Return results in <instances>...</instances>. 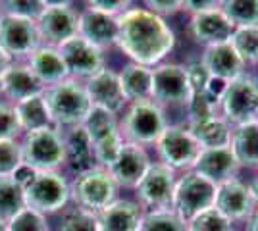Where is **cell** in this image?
Segmentation results:
<instances>
[{"label": "cell", "instance_id": "2e32d148", "mask_svg": "<svg viewBox=\"0 0 258 231\" xmlns=\"http://www.w3.org/2000/svg\"><path fill=\"white\" fill-rule=\"evenodd\" d=\"M151 168L147 150L135 143H123L116 162L108 168L114 181L123 187H137Z\"/></svg>", "mask_w": 258, "mask_h": 231}, {"label": "cell", "instance_id": "d4e9b609", "mask_svg": "<svg viewBox=\"0 0 258 231\" xmlns=\"http://www.w3.org/2000/svg\"><path fill=\"white\" fill-rule=\"evenodd\" d=\"M189 131L195 137V141L201 144L203 150H208V148H226V146L231 144L229 123L224 118H218V116H210V118H205V120L191 121Z\"/></svg>", "mask_w": 258, "mask_h": 231}, {"label": "cell", "instance_id": "1f68e13d", "mask_svg": "<svg viewBox=\"0 0 258 231\" xmlns=\"http://www.w3.org/2000/svg\"><path fill=\"white\" fill-rule=\"evenodd\" d=\"M220 8L235 29L258 27V0H227Z\"/></svg>", "mask_w": 258, "mask_h": 231}, {"label": "cell", "instance_id": "5bb4252c", "mask_svg": "<svg viewBox=\"0 0 258 231\" xmlns=\"http://www.w3.org/2000/svg\"><path fill=\"white\" fill-rule=\"evenodd\" d=\"M175 176L173 170L164 164H151L149 172L137 185L139 197L154 210H170L175 193Z\"/></svg>", "mask_w": 258, "mask_h": 231}, {"label": "cell", "instance_id": "b9f144b4", "mask_svg": "<svg viewBox=\"0 0 258 231\" xmlns=\"http://www.w3.org/2000/svg\"><path fill=\"white\" fill-rule=\"evenodd\" d=\"M187 77H189V85L193 95H203L206 85L210 81V73L208 69L203 66V62H193L187 66Z\"/></svg>", "mask_w": 258, "mask_h": 231}, {"label": "cell", "instance_id": "f6af8a7d", "mask_svg": "<svg viewBox=\"0 0 258 231\" xmlns=\"http://www.w3.org/2000/svg\"><path fill=\"white\" fill-rule=\"evenodd\" d=\"M222 2H216V0H185L183 2V8L193 14H201V12H208V10H216L220 8Z\"/></svg>", "mask_w": 258, "mask_h": 231}, {"label": "cell", "instance_id": "8992f818", "mask_svg": "<svg viewBox=\"0 0 258 231\" xmlns=\"http://www.w3.org/2000/svg\"><path fill=\"white\" fill-rule=\"evenodd\" d=\"M25 206L39 214H54L70 200V185L56 172H37L33 181L23 189Z\"/></svg>", "mask_w": 258, "mask_h": 231}, {"label": "cell", "instance_id": "603a6c76", "mask_svg": "<svg viewBox=\"0 0 258 231\" xmlns=\"http://www.w3.org/2000/svg\"><path fill=\"white\" fill-rule=\"evenodd\" d=\"M2 85H4V95L10 100H16V104L33 97H41L46 89L31 71V67L16 66V64H12L10 69L2 75Z\"/></svg>", "mask_w": 258, "mask_h": 231}, {"label": "cell", "instance_id": "ee69618b", "mask_svg": "<svg viewBox=\"0 0 258 231\" xmlns=\"http://www.w3.org/2000/svg\"><path fill=\"white\" fill-rule=\"evenodd\" d=\"M147 6H149V12L162 18V16L175 14L177 10H181L183 2H177V0H149Z\"/></svg>", "mask_w": 258, "mask_h": 231}, {"label": "cell", "instance_id": "3957f363", "mask_svg": "<svg viewBox=\"0 0 258 231\" xmlns=\"http://www.w3.org/2000/svg\"><path fill=\"white\" fill-rule=\"evenodd\" d=\"M20 146L23 164L33 168L35 172H54L66 162L64 139L54 127L25 133Z\"/></svg>", "mask_w": 258, "mask_h": 231}, {"label": "cell", "instance_id": "484cf974", "mask_svg": "<svg viewBox=\"0 0 258 231\" xmlns=\"http://www.w3.org/2000/svg\"><path fill=\"white\" fill-rule=\"evenodd\" d=\"M66 144V160L72 166V170H76L77 174H85L89 170L97 168V158H95V148L85 133L83 127L70 129L68 137L64 139Z\"/></svg>", "mask_w": 258, "mask_h": 231}, {"label": "cell", "instance_id": "cb8c5ba5", "mask_svg": "<svg viewBox=\"0 0 258 231\" xmlns=\"http://www.w3.org/2000/svg\"><path fill=\"white\" fill-rule=\"evenodd\" d=\"M29 67L37 75V79L46 85H56L66 81L68 69L64 66V60L60 52L54 46H41L29 56Z\"/></svg>", "mask_w": 258, "mask_h": 231}, {"label": "cell", "instance_id": "ba28073f", "mask_svg": "<svg viewBox=\"0 0 258 231\" xmlns=\"http://www.w3.org/2000/svg\"><path fill=\"white\" fill-rule=\"evenodd\" d=\"M224 120L227 123L245 125L250 121H256L258 112V85L250 77H237L227 83L226 95L220 102Z\"/></svg>", "mask_w": 258, "mask_h": 231}, {"label": "cell", "instance_id": "e575fe53", "mask_svg": "<svg viewBox=\"0 0 258 231\" xmlns=\"http://www.w3.org/2000/svg\"><path fill=\"white\" fill-rule=\"evenodd\" d=\"M189 231H233L231 221L222 216L216 208L206 210L187 223Z\"/></svg>", "mask_w": 258, "mask_h": 231}, {"label": "cell", "instance_id": "277c9868", "mask_svg": "<svg viewBox=\"0 0 258 231\" xmlns=\"http://www.w3.org/2000/svg\"><path fill=\"white\" fill-rule=\"evenodd\" d=\"M72 197L83 210L98 214L110 206L118 195V183L104 168H93L85 174H79L70 189Z\"/></svg>", "mask_w": 258, "mask_h": 231}, {"label": "cell", "instance_id": "7dc6e473", "mask_svg": "<svg viewBox=\"0 0 258 231\" xmlns=\"http://www.w3.org/2000/svg\"><path fill=\"white\" fill-rule=\"evenodd\" d=\"M12 60H14V58H12V56L8 54V52H6V50H4L2 46H0V77L4 75V73H6L8 69H10Z\"/></svg>", "mask_w": 258, "mask_h": 231}, {"label": "cell", "instance_id": "7402d4cb", "mask_svg": "<svg viewBox=\"0 0 258 231\" xmlns=\"http://www.w3.org/2000/svg\"><path fill=\"white\" fill-rule=\"evenodd\" d=\"M143 218L139 204L133 200H114L97 214L100 231H141Z\"/></svg>", "mask_w": 258, "mask_h": 231}, {"label": "cell", "instance_id": "d6a6232c", "mask_svg": "<svg viewBox=\"0 0 258 231\" xmlns=\"http://www.w3.org/2000/svg\"><path fill=\"white\" fill-rule=\"evenodd\" d=\"M141 231H189V227L173 210H152L143 218Z\"/></svg>", "mask_w": 258, "mask_h": 231}, {"label": "cell", "instance_id": "7c38bea8", "mask_svg": "<svg viewBox=\"0 0 258 231\" xmlns=\"http://www.w3.org/2000/svg\"><path fill=\"white\" fill-rule=\"evenodd\" d=\"M193 91L189 85L187 67L179 64H164L152 71V99L160 104H187Z\"/></svg>", "mask_w": 258, "mask_h": 231}, {"label": "cell", "instance_id": "9a60e30c", "mask_svg": "<svg viewBox=\"0 0 258 231\" xmlns=\"http://www.w3.org/2000/svg\"><path fill=\"white\" fill-rule=\"evenodd\" d=\"M214 208L229 221L245 220L254 212V198L245 183H241L239 179H231L216 187Z\"/></svg>", "mask_w": 258, "mask_h": 231}, {"label": "cell", "instance_id": "f546056e", "mask_svg": "<svg viewBox=\"0 0 258 231\" xmlns=\"http://www.w3.org/2000/svg\"><path fill=\"white\" fill-rule=\"evenodd\" d=\"M85 133L89 135L91 143L95 144L102 139L110 137L112 133H118V121H116V114L104 110V108H97L93 106L89 116H87L85 123L81 125Z\"/></svg>", "mask_w": 258, "mask_h": 231}, {"label": "cell", "instance_id": "816d5d0a", "mask_svg": "<svg viewBox=\"0 0 258 231\" xmlns=\"http://www.w3.org/2000/svg\"><path fill=\"white\" fill-rule=\"evenodd\" d=\"M0 231H8V223H6V221L0 220Z\"/></svg>", "mask_w": 258, "mask_h": 231}, {"label": "cell", "instance_id": "9c48e42d", "mask_svg": "<svg viewBox=\"0 0 258 231\" xmlns=\"http://www.w3.org/2000/svg\"><path fill=\"white\" fill-rule=\"evenodd\" d=\"M158 154H160L164 166L170 170H181V168H195L199 156L203 152L201 144L195 141L189 129L181 125H170L158 139Z\"/></svg>", "mask_w": 258, "mask_h": 231}, {"label": "cell", "instance_id": "7bdbcfd3", "mask_svg": "<svg viewBox=\"0 0 258 231\" xmlns=\"http://www.w3.org/2000/svg\"><path fill=\"white\" fill-rule=\"evenodd\" d=\"M87 6L91 10L102 12L108 16H114V18H119L129 10V2H125V0H93Z\"/></svg>", "mask_w": 258, "mask_h": 231}, {"label": "cell", "instance_id": "4fadbf2b", "mask_svg": "<svg viewBox=\"0 0 258 231\" xmlns=\"http://www.w3.org/2000/svg\"><path fill=\"white\" fill-rule=\"evenodd\" d=\"M56 50L60 52L64 66L68 69V75L87 77L91 79L97 75L98 71L104 69V56L102 50H98L97 46L89 44L83 37H74L70 41L56 46Z\"/></svg>", "mask_w": 258, "mask_h": 231}, {"label": "cell", "instance_id": "f35d334b", "mask_svg": "<svg viewBox=\"0 0 258 231\" xmlns=\"http://www.w3.org/2000/svg\"><path fill=\"white\" fill-rule=\"evenodd\" d=\"M60 231H100L98 229L97 214L83 208L74 210L64 218Z\"/></svg>", "mask_w": 258, "mask_h": 231}, {"label": "cell", "instance_id": "f1b7e54d", "mask_svg": "<svg viewBox=\"0 0 258 231\" xmlns=\"http://www.w3.org/2000/svg\"><path fill=\"white\" fill-rule=\"evenodd\" d=\"M18 121H20V127L22 131H37V129H44V127H50V114L48 108L44 104L43 95L41 97H33V99L22 100L14 106Z\"/></svg>", "mask_w": 258, "mask_h": 231}, {"label": "cell", "instance_id": "74e56055", "mask_svg": "<svg viewBox=\"0 0 258 231\" xmlns=\"http://www.w3.org/2000/svg\"><path fill=\"white\" fill-rule=\"evenodd\" d=\"M22 164V146L16 141H0V177H12Z\"/></svg>", "mask_w": 258, "mask_h": 231}, {"label": "cell", "instance_id": "f907efd6", "mask_svg": "<svg viewBox=\"0 0 258 231\" xmlns=\"http://www.w3.org/2000/svg\"><path fill=\"white\" fill-rule=\"evenodd\" d=\"M4 97H6V95H4V85H2V77H0V104H4V102H2Z\"/></svg>", "mask_w": 258, "mask_h": 231}, {"label": "cell", "instance_id": "db71d44e", "mask_svg": "<svg viewBox=\"0 0 258 231\" xmlns=\"http://www.w3.org/2000/svg\"><path fill=\"white\" fill-rule=\"evenodd\" d=\"M256 121H258V112H256Z\"/></svg>", "mask_w": 258, "mask_h": 231}, {"label": "cell", "instance_id": "8fae6325", "mask_svg": "<svg viewBox=\"0 0 258 231\" xmlns=\"http://www.w3.org/2000/svg\"><path fill=\"white\" fill-rule=\"evenodd\" d=\"M0 46L12 58L31 56L37 48H41V35H39L37 22L2 14V18H0Z\"/></svg>", "mask_w": 258, "mask_h": 231}, {"label": "cell", "instance_id": "83f0119b", "mask_svg": "<svg viewBox=\"0 0 258 231\" xmlns=\"http://www.w3.org/2000/svg\"><path fill=\"white\" fill-rule=\"evenodd\" d=\"M231 150L239 166L258 168V121L239 125L231 135Z\"/></svg>", "mask_w": 258, "mask_h": 231}, {"label": "cell", "instance_id": "5b68a950", "mask_svg": "<svg viewBox=\"0 0 258 231\" xmlns=\"http://www.w3.org/2000/svg\"><path fill=\"white\" fill-rule=\"evenodd\" d=\"M216 202V185L199 174H187L175 185L173 193V212L187 223L201 216L206 210L214 208Z\"/></svg>", "mask_w": 258, "mask_h": 231}, {"label": "cell", "instance_id": "ab89813d", "mask_svg": "<svg viewBox=\"0 0 258 231\" xmlns=\"http://www.w3.org/2000/svg\"><path fill=\"white\" fill-rule=\"evenodd\" d=\"M2 14H8V16H18V18H25V20H31L37 22L39 16L44 10V2H29V0H16V2H4L0 4Z\"/></svg>", "mask_w": 258, "mask_h": 231}, {"label": "cell", "instance_id": "60d3db41", "mask_svg": "<svg viewBox=\"0 0 258 231\" xmlns=\"http://www.w3.org/2000/svg\"><path fill=\"white\" fill-rule=\"evenodd\" d=\"M20 133H22V127L14 106L0 104V141H16Z\"/></svg>", "mask_w": 258, "mask_h": 231}, {"label": "cell", "instance_id": "836d02e7", "mask_svg": "<svg viewBox=\"0 0 258 231\" xmlns=\"http://www.w3.org/2000/svg\"><path fill=\"white\" fill-rule=\"evenodd\" d=\"M231 46L243 62L258 64V27H241L231 37Z\"/></svg>", "mask_w": 258, "mask_h": 231}, {"label": "cell", "instance_id": "d6986e66", "mask_svg": "<svg viewBox=\"0 0 258 231\" xmlns=\"http://www.w3.org/2000/svg\"><path fill=\"white\" fill-rule=\"evenodd\" d=\"M237 170H239V162L233 156L231 146L203 150L197 164H195V174L208 179L210 183H214L216 187L226 183V181L235 179Z\"/></svg>", "mask_w": 258, "mask_h": 231}, {"label": "cell", "instance_id": "ac0fdd59", "mask_svg": "<svg viewBox=\"0 0 258 231\" xmlns=\"http://www.w3.org/2000/svg\"><path fill=\"white\" fill-rule=\"evenodd\" d=\"M191 33H193V37L199 43L214 46V44L229 43L233 33H235V27L226 18L222 8H216V10L193 14V18H191Z\"/></svg>", "mask_w": 258, "mask_h": 231}, {"label": "cell", "instance_id": "ffe728a7", "mask_svg": "<svg viewBox=\"0 0 258 231\" xmlns=\"http://www.w3.org/2000/svg\"><path fill=\"white\" fill-rule=\"evenodd\" d=\"M79 37L98 50L118 43V18L87 8L79 14Z\"/></svg>", "mask_w": 258, "mask_h": 231}, {"label": "cell", "instance_id": "bcb514c9", "mask_svg": "<svg viewBox=\"0 0 258 231\" xmlns=\"http://www.w3.org/2000/svg\"><path fill=\"white\" fill-rule=\"evenodd\" d=\"M35 176H37V172H35L33 168H29L27 164H22L16 168V172L12 174V179H14L22 189H25L33 181V177Z\"/></svg>", "mask_w": 258, "mask_h": 231}, {"label": "cell", "instance_id": "52a82bcc", "mask_svg": "<svg viewBox=\"0 0 258 231\" xmlns=\"http://www.w3.org/2000/svg\"><path fill=\"white\" fill-rule=\"evenodd\" d=\"M166 118L158 104L151 100L135 102L123 120V135L129 143L135 144H151L158 143L162 133L166 131Z\"/></svg>", "mask_w": 258, "mask_h": 231}, {"label": "cell", "instance_id": "7a4b0ae2", "mask_svg": "<svg viewBox=\"0 0 258 231\" xmlns=\"http://www.w3.org/2000/svg\"><path fill=\"white\" fill-rule=\"evenodd\" d=\"M43 99L52 123L60 127H70V129L81 127L93 108L85 87L77 85L72 79L46 87Z\"/></svg>", "mask_w": 258, "mask_h": 231}, {"label": "cell", "instance_id": "681fc988", "mask_svg": "<svg viewBox=\"0 0 258 231\" xmlns=\"http://www.w3.org/2000/svg\"><path fill=\"white\" fill-rule=\"evenodd\" d=\"M248 231H258V214L252 216V220L248 223Z\"/></svg>", "mask_w": 258, "mask_h": 231}, {"label": "cell", "instance_id": "30bf717a", "mask_svg": "<svg viewBox=\"0 0 258 231\" xmlns=\"http://www.w3.org/2000/svg\"><path fill=\"white\" fill-rule=\"evenodd\" d=\"M41 41L60 46L79 35V16L66 2H44V10L37 20Z\"/></svg>", "mask_w": 258, "mask_h": 231}, {"label": "cell", "instance_id": "4316f807", "mask_svg": "<svg viewBox=\"0 0 258 231\" xmlns=\"http://www.w3.org/2000/svg\"><path fill=\"white\" fill-rule=\"evenodd\" d=\"M119 85L125 100L147 102L152 99V69L139 64H127L119 73Z\"/></svg>", "mask_w": 258, "mask_h": 231}, {"label": "cell", "instance_id": "4dcf8cb0", "mask_svg": "<svg viewBox=\"0 0 258 231\" xmlns=\"http://www.w3.org/2000/svg\"><path fill=\"white\" fill-rule=\"evenodd\" d=\"M25 208L23 189L12 177H0V220L8 221Z\"/></svg>", "mask_w": 258, "mask_h": 231}, {"label": "cell", "instance_id": "8d00e7d4", "mask_svg": "<svg viewBox=\"0 0 258 231\" xmlns=\"http://www.w3.org/2000/svg\"><path fill=\"white\" fill-rule=\"evenodd\" d=\"M8 231H48V223L43 214L25 206L8 221Z\"/></svg>", "mask_w": 258, "mask_h": 231}, {"label": "cell", "instance_id": "d590c367", "mask_svg": "<svg viewBox=\"0 0 258 231\" xmlns=\"http://www.w3.org/2000/svg\"><path fill=\"white\" fill-rule=\"evenodd\" d=\"M121 146H123V139H121V133H112L110 137L98 141L93 144L95 148V158H97V164L110 168V166L116 162V158L121 152Z\"/></svg>", "mask_w": 258, "mask_h": 231}, {"label": "cell", "instance_id": "44dd1931", "mask_svg": "<svg viewBox=\"0 0 258 231\" xmlns=\"http://www.w3.org/2000/svg\"><path fill=\"white\" fill-rule=\"evenodd\" d=\"M201 62L208 69L210 77L224 79L227 83L243 75V66H245V62L235 52V48L231 46V43L208 46Z\"/></svg>", "mask_w": 258, "mask_h": 231}, {"label": "cell", "instance_id": "c3c4849f", "mask_svg": "<svg viewBox=\"0 0 258 231\" xmlns=\"http://www.w3.org/2000/svg\"><path fill=\"white\" fill-rule=\"evenodd\" d=\"M250 195L254 198V204H258V176L254 177V181H252V185H250Z\"/></svg>", "mask_w": 258, "mask_h": 231}, {"label": "cell", "instance_id": "6da1fadb", "mask_svg": "<svg viewBox=\"0 0 258 231\" xmlns=\"http://www.w3.org/2000/svg\"><path fill=\"white\" fill-rule=\"evenodd\" d=\"M121 52L139 66H154L172 52L175 35L164 18L145 10L129 8L118 18V43Z\"/></svg>", "mask_w": 258, "mask_h": 231}, {"label": "cell", "instance_id": "e0dca14e", "mask_svg": "<svg viewBox=\"0 0 258 231\" xmlns=\"http://www.w3.org/2000/svg\"><path fill=\"white\" fill-rule=\"evenodd\" d=\"M85 91L93 106L104 108L112 114L119 112L123 108V104L127 102L123 97L121 85H119V75L106 67L87 81Z\"/></svg>", "mask_w": 258, "mask_h": 231}, {"label": "cell", "instance_id": "f5cc1de1", "mask_svg": "<svg viewBox=\"0 0 258 231\" xmlns=\"http://www.w3.org/2000/svg\"><path fill=\"white\" fill-rule=\"evenodd\" d=\"M0 18H2V8H0Z\"/></svg>", "mask_w": 258, "mask_h": 231}]
</instances>
